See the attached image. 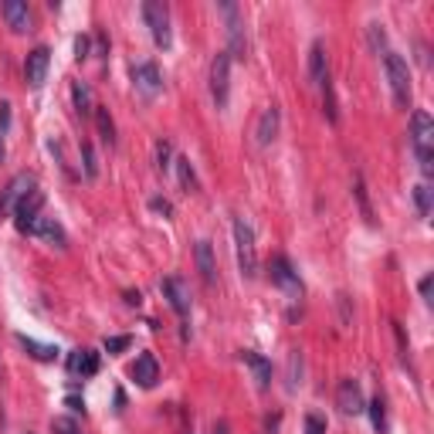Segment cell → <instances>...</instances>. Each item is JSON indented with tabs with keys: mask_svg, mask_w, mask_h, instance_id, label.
Returning a JSON list of instances; mask_svg holds the SVG:
<instances>
[{
	"mask_svg": "<svg viewBox=\"0 0 434 434\" xmlns=\"http://www.w3.org/2000/svg\"><path fill=\"white\" fill-rule=\"evenodd\" d=\"M410 146H414V156L421 163V173L431 177L434 173V119L424 109H414V116H410Z\"/></svg>",
	"mask_w": 434,
	"mask_h": 434,
	"instance_id": "1",
	"label": "cell"
},
{
	"mask_svg": "<svg viewBox=\"0 0 434 434\" xmlns=\"http://www.w3.org/2000/svg\"><path fill=\"white\" fill-rule=\"evenodd\" d=\"M234 251H238V268L245 279L258 275V248H255V228L245 217H234Z\"/></svg>",
	"mask_w": 434,
	"mask_h": 434,
	"instance_id": "2",
	"label": "cell"
},
{
	"mask_svg": "<svg viewBox=\"0 0 434 434\" xmlns=\"http://www.w3.org/2000/svg\"><path fill=\"white\" fill-rule=\"evenodd\" d=\"M383 72L390 82V92H394V102L401 109L410 105V72H408V58H401L397 52L383 54Z\"/></svg>",
	"mask_w": 434,
	"mask_h": 434,
	"instance_id": "3",
	"label": "cell"
},
{
	"mask_svg": "<svg viewBox=\"0 0 434 434\" xmlns=\"http://www.w3.org/2000/svg\"><path fill=\"white\" fill-rule=\"evenodd\" d=\"M217 14L224 17V27H228V54L231 58H248V38H245L241 7L224 0V3H217Z\"/></svg>",
	"mask_w": 434,
	"mask_h": 434,
	"instance_id": "4",
	"label": "cell"
},
{
	"mask_svg": "<svg viewBox=\"0 0 434 434\" xmlns=\"http://www.w3.org/2000/svg\"><path fill=\"white\" fill-rule=\"evenodd\" d=\"M228 92H231V54L217 52L214 61H210V95H214L217 109L228 105Z\"/></svg>",
	"mask_w": 434,
	"mask_h": 434,
	"instance_id": "5",
	"label": "cell"
},
{
	"mask_svg": "<svg viewBox=\"0 0 434 434\" xmlns=\"http://www.w3.org/2000/svg\"><path fill=\"white\" fill-rule=\"evenodd\" d=\"M268 279H272V285H279L288 299H302V281L295 275V268L288 265V258L275 255L268 261Z\"/></svg>",
	"mask_w": 434,
	"mask_h": 434,
	"instance_id": "6",
	"label": "cell"
},
{
	"mask_svg": "<svg viewBox=\"0 0 434 434\" xmlns=\"http://www.w3.org/2000/svg\"><path fill=\"white\" fill-rule=\"evenodd\" d=\"M143 17H146V24H150V34H153L156 45H160V48H170V45H173V34H170V14H166V7L156 3V0H146V3H143Z\"/></svg>",
	"mask_w": 434,
	"mask_h": 434,
	"instance_id": "7",
	"label": "cell"
},
{
	"mask_svg": "<svg viewBox=\"0 0 434 434\" xmlns=\"http://www.w3.org/2000/svg\"><path fill=\"white\" fill-rule=\"evenodd\" d=\"M31 190H34V177H31V173H17V177L0 190V217H3V214H10V210L21 204Z\"/></svg>",
	"mask_w": 434,
	"mask_h": 434,
	"instance_id": "8",
	"label": "cell"
},
{
	"mask_svg": "<svg viewBox=\"0 0 434 434\" xmlns=\"http://www.w3.org/2000/svg\"><path fill=\"white\" fill-rule=\"evenodd\" d=\"M279 126H281V109L279 105L261 109V116H258V123H255V143L261 146V150L272 146V143L279 139Z\"/></svg>",
	"mask_w": 434,
	"mask_h": 434,
	"instance_id": "9",
	"label": "cell"
},
{
	"mask_svg": "<svg viewBox=\"0 0 434 434\" xmlns=\"http://www.w3.org/2000/svg\"><path fill=\"white\" fill-rule=\"evenodd\" d=\"M41 204H45V194L34 187L24 201L14 207V224H17V231H21V234H31L34 221H38V210H41Z\"/></svg>",
	"mask_w": 434,
	"mask_h": 434,
	"instance_id": "10",
	"label": "cell"
},
{
	"mask_svg": "<svg viewBox=\"0 0 434 434\" xmlns=\"http://www.w3.org/2000/svg\"><path fill=\"white\" fill-rule=\"evenodd\" d=\"M132 82H136V92H139L143 99H156V95H160V88H163L160 68H156L153 61L136 65V68H132Z\"/></svg>",
	"mask_w": 434,
	"mask_h": 434,
	"instance_id": "11",
	"label": "cell"
},
{
	"mask_svg": "<svg viewBox=\"0 0 434 434\" xmlns=\"http://www.w3.org/2000/svg\"><path fill=\"white\" fill-rule=\"evenodd\" d=\"M48 65H52V52L41 45V48H34V52L27 54L24 61V82L31 88H41L45 85V78H48Z\"/></svg>",
	"mask_w": 434,
	"mask_h": 434,
	"instance_id": "12",
	"label": "cell"
},
{
	"mask_svg": "<svg viewBox=\"0 0 434 434\" xmlns=\"http://www.w3.org/2000/svg\"><path fill=\"white\" fill-rule=\"evenodd\" d=\"M160 288H163V295L170 299V306L177 309V316H190V285L180 279V275H170V279L160 281Z\"/></svg>",
	"mask_w": 434,
	"mask_h": 434,
	"instance_id": "13",
	"label": "cell"
},
{
	"mask_svg": "<svg viewBox=\"0 0 434 434\" xmlns=\"http://www.w3.org/2000/svg\"><path fill=\"white\" fill-rule=\"evenodd\" d=\"M336 404L343 414H350V417H357L366 410V401H363V390H359L357 380H339V390H336Z\"/></svg>",
	"mask_w": 434,
	"mask_h": 434,
	"instance_id": "14",
	"label": "cell"
},
{
	"mask_svg": "<svg viewBox=\"0 0 434 434\" xmlns=\"http://www.w3.org/2000/svg\"><path fill=\"white\" fill-rule=\"evenodd\" d=\"M129 377L139 383V387H146V390H150V387L160 380V363H156L153 353H139L136 363L129 366Z\"/></svg>",
	"mask_w": 434,
	"mask_h": 434,
	"instance_id": "15",
	"label": "cell"
},
{
	"mask_svg": "<svg viewBox=\"0 0 434 434\" xmlns=\"http://www.w3.org/2000/svg\"><path fill=\"white\" fill-rule=\"evenodd\" d=\"M241 363H245V366H251L255 383L261 387V390H268V387H272V363L261 357V353H255V350H241Z\"/></svg>",
	"mask_w": 434,
	"mask_h": 434,
	"instance_id": "16",
	"label": "cell"
},
{
	"mask_svg": "<svg viewBox=\"0 0 434 434\" xmlns=\"http://www.w3.org/2000/svg\"><path fill=\"white\" fill-rule=\"evenodd\" d=\"M68 370H72L75 377H95V373H99V353H95V350H72Z\"/></svg>",
	"mask_w": 434,
	"mask_h": 434,
	"instance_id": "17",
	"label": "cell"
},
{
	"mask_svg": "<svg viewBox=\"0 0 434 434\" xmlns=\"http://www.w3.org/2000/svg\"><path fill=\"white\" fill-rule=\"evenodd\" d=\"M31 234H38V238L52 241V245H58V248H65V245H68V234H65V228H61L54 217H38V221H34V228H31Z\"/></svg>",
	"mask_w": 434,
	"mask_h": 434,
	"instance_id": "18",
	"label": "cell"
},
{
	"mask_svg": "<svg viewBox=\"0 0 434 434\" xmlns=\"http://www.w3.org/2000/svg\"><path fill=\"white\" fill-rule=\"evenodd\" d=\"M3 17H7L10 31H17V34L31 31V10H27V3H21V0H7L3 3Z\"/></svg>",
	"mask_w": 434,
	"mask_h": 434,
	"instance_id": "19",
	"label": "cell"
},
{
	"mask_svg": "<svg viewBox=\"0 0 434 434\" xmlns=\"http://www.w3.org/2000/svg\"><path fill=\"white\" fill-rule=\"evenodd\" d=\"M309 78H312V85H323V82L330 78V68H326V48H323V41H312V48H309Z\"/></svg>",
	"mask_w": 434,
	"mask_h": 434,
	"instance_id": "20",
	"label": "cell"
},
{
	"mask_svg": "<svg viewBox=\"0 0 434 434\" xmlns=\"http://www.w3.org/2000/svg\"><path fill=\"white\" fill-rule=\"evenodd\" d=\"M197 268H201V279L207 285H214L217 281V265H214V248H210V241H197Z\"/></svg>",
	"mask_w": 434,
	"mask_h": 434,
	"instance_id": "21",
	"label": "cell"
},
{
	"mask_svg": "<svg viewBox=\"0 0 434 434\" xmlns=\"http://www.w3.org/2000/svg\"><path fill=\"white\" fill-rule=\"evenodd\" d=\"M72 102H75V112L82 119L95 116V99H92V88L85 82H72Z\"/></svg>",
	"mask_w": 434,
	"mask_h": 434,
	"instance_id": "22",
	"label": "cell"
},
{
	"mask_svg": "<svg viewBox=\"0 0 434 434\" xmlns=\"http://www.w3.org/2000/svg\"><path fill=\"white\" fill-rule=\"evenodd\" d=\"M17 343H21V350H27L34 359H41V363H54L58 359V346H48V343H38V339H31V336H17Z\"/></svg>",
	"mask_w": 434,
	"mask_h": 434,
	"instance_id": "23",
	"label": "cell"
},
{
	"mask_svg": "<svg viewBox=\"0 0 434 434\" xmlns=\"http://www.w3.org/2000/svg\"><path fill=\"white\" fill-rule=\"evenodd\" d=\"M95 126H99V136H102L105 143L116 146V123H112V116H109L105 105H95Z\"/></svg>",
	"mask_w": 434,
	"mask_h": 434,
	"instance_id": "24",
	"label": "cell"
},
{
	"mask_svg": "<svg viewBox=\"0 0 434 434\" xmlns=\"http://www.w3.org/2000/svg\"><path fill=\"white\" fill-rule=\"evenodd\" d=\"M431 201H434L431 183H417V187H414V207H417V217H428V214H431Z\"/></svg>",
	"mask_w": 434,
	"mask_h": 434,
	"instance_id": "25",
	"label": "cell"
},
{
	"mask_svg": "<svg viewBox=\"0 0 434 434\" xmlns=\"http://www.w3.org/2000/svg\"><path fill=\"white\" fill-rule=\"evenodd\" d=\"M299 383H302V353L292 350V353H288V380H285V387L295 390Z\"/></svg>",
	"mask_w": 434,
	"mask_h": 434,
	"instance_id": "26",
	"label": "cell"
},
{
	"mask_svg": "<svg viewBox=\"0 0 434 434\" xmlns=\"http://www.w3.org/2000/svg\"><path fill=\"white\" fill-rule=\"evenodd\" d=\"M353 197L359 201V210H363L366 224H377V217H373V207H370V201H366V187H363V177L353 180Z\"/></svg>",
	"mask_w": 434,
	"mask_h": 434,
	"instance_id": "27",
	"label": "cell"
},
{
	"mask_svg": "<svg viewBox=\"0 0 434 434\" xmlns=\"http://www.w3.org/2000/svg\"><path fill=\"white\" fill-rule=\"evenodd\" d=\"M177 173H180V183H183V190L190 194V190H197V173H194V166H190V160L187 156H180L177 160Z\"/></svg>",
	"mask_w": 434,
	"mask_h": 434,
	"instance_id": "28",
	"label": "cell"
},
{
	"mask_svg": "<svg viewBox=\"0 0 434 434\" xmlns=\"http://www.w3.org/2000/svg\"><path fill=\"white\" fill-rule=\"evenodd\" d=\"M319 88H323V105H326V119H330V123H339V109H336V95H332V82L326 78V82H323Z\"/></svg>",
	"mask_w": 434,
	"mask_h": 434,
	"instance_id": "29",
	"label": "cell"
},
{
	"mask_svg": "<svg viewBox=\"0 0 434 434\" xmlns=\"http://www.w3.org/2000/svg\"><path fill=\"white\" fill-rule=\"evenodd\" d=\"M82 163H85V177H88V180L99 177V160H95L92 143H82Z\"/></svg>",
	"mask_w": 434,
	"mask_h": 434,
	"instance_id": "30",
	"label": "cell"
},
{
	"mask_svg": "<svg viewBox=\"0 0 434 434\" xmlns=\"http://www.w3.org/2000/svg\"><path fill=\"white\" fill-rule=\"evenodd\" d=\"M366 410H370V421H373V428H377V431H383V428H387V408H383L380 397H373V401L366 404Z\"/></svg>",
	"mask_w": 434,
	"mask_h": 434,
	"instance_id": "31",
	"label": "cell"
},
{
	"mask_svg": "<svg viewBox=\"0 0 434 434\" xmlns=\"http://www.w3.org/2000/svg\"><path fill=\"white\" fill-rule=\"evenodd\" d=\"M366 34H370V48L377 54H387V31H383V24H370L366 27Z\"/></svg>",
	"mask_w": 434,
	"mask_h": 434,
	"instance_id": "32",
	"label": "cell"
},
{
	"mask_svg": "<svg viewBox=\"0 0 434 434\" xmlns=\"http://www.w3.org/2000/svg\"><path fill=\"white\" fill-rule=\"evenodd\" d=\"M170 156H173V146H170L166 139H160V143H156V170H163V173H166V170L173 166V163H170Z\"/></svg>",
	"mask_w": 434,
	"mask_h": 434,
	"instance_id": "33",
	"label": "cell"
},
{
	"mask_svg": "<svg viewBox=\"0 0 434 434\" xmlns=\"http://www.w3.org/2000/svg\"><path fill=\"white\" fill-rule=\"evenodd\" d=\"M52 431L54 434H82L75 417H52Z\"/></svg>",
	"mask_w": 434,
	"mask_h": 434,
	"instance_id": "34",
	"label": "cell"
},
{
	"mask_svg": "<svg viewBox=\"0 0 434 434\" xmlns=\"http://www.w3.org/2000/svg\"><path fill=\"white\" fill-rule=\"evenodd\" d=\"M129 343H132V339H129V336H105V353H112V357H119V353H123V350H129Z\"/></svg>",
	"mask_w": 434,
	"mask_h": 434,
	"instance_id": "35",
	"label": "cell"
},
{
	"mask_svg": "<svg viewBox=\"0 0 434 434\" xmlns=\"http://www.w3.org/2000/svg\"><path fill=\"white\" fill-rule=\"evenodd\" d=\"M88 52H92V38H88V34H78L75 38V58L78 61H85Z\"/></svg>",
	"mask_w": 434,
	"mask_h": 434,
	"instance_id": "36",
	"label": "cell"
},
{
	"mask_svg": "<svg viewBox=\"0 0 434 434\" xmlns=\"http://www.w3.org/2000/svg\"><path fill=\"white\" fill-rule=\"evenodd\" d=\"M306 434H326V421L319 414H306Z\"/></svg>",
	"mask_w": 434,
	"mask_h": 434,
	"instance_id": "37",
	"label": "cell"
},
{
	"mask_svg": "<svg viewBox=\"0 0 434 434\" xmlns=\"http://www.w3.org/2000/svg\"><path fill=\"white\" fill-rule=\"evenodd\" d=\"M150 210L163 214V217H170V214H173V204H170V201H163V197H150Z\"/></svg>",
	"mask_w": 434,
	"mask_h": 434,
	"instance_id": "38",
	"label": "cell"
},
{
	"mask_svg": "<svg viewBox=\"0 0 434 434\" xmlns=\"http://www.w3.org/2000/svg\"><path fill=\"white\" fill-rule=\"evenodd\" d=\"M123 299H126L129 306H139V302H143V295H139V288H126V292H123Z\"/></svg>",
	"mask_w": 434,
	"mask_h": 434,
	"instance_id": "39",
	"label": "cell"
},
{
	"mask_svg": "<svg viewBox=\"0 0 434 434\" xmlns=\"http://www.w3.org/2000/svg\"><path fill=\"white\" fill-rule=\"evenodd\" d=\"M65 408H72L75 414H85V401H78V397H65Z\"/></svg>",
	"mask_w": 434,
	"mask_h": 434,
	"instance_id": "40",
	"label": "cell"
},
{
	"mask_svg": "<svg viewBox=\"0 0 434 434\" xmlns=\"http://www.w3.org/2000/svg\"><path fill=\"white\" fill-rule=\"evenodd\" d=\"M431 285H434V275H424V279H421V295H424V299H431Z\"/></svg>",
	"mask_w": 434,
	"mask_h": 434,
	"instance_id": "41",
	"label": "cell"
},
{
	"mask_svg": "<svg viewBox=\"0 0 434 434\" xmlns=\"http://www.w3.org/2000/svg\"><path fill=\"white\" fill-rule=\"evenodd\" d=\"M7 126H10V105L3 102L0 105V129H7Z\"/></svg>",
	"mask_w": 434,
	"mask_h": 434,
	"instance_id": "42",
	"label": "cell"
},
{
	"mask_svg": "<svg viewBox=\"0 0 434 434\" xmlns=\"http://www.w3.org/2000/svg\"><path fill=\"white\" fill-rule=\"evenodd\" d=\"M214 434H231V431H228V424H224V421H221V424H217V428H214Z\"/></svg>",
	"mask_w": 434,
	"mask_h": 434,
	"instance_id": "43",
	"label": "cell"
},
{
	"mask_svg": "<svg viewBox=\"0 0 434 434\" xmlns=\"http://www.w3.org/2000/svg\"><path fill=\"white\" fill-rule=\"evenodd\" d=\"M3 156H7V150H3V136H0V163H3Z\"/></svg>",
	"mask_w": 434,
	"mask_h": 434,
	"instance_id": "44",
	"label": "cell"
}]
</instances>
